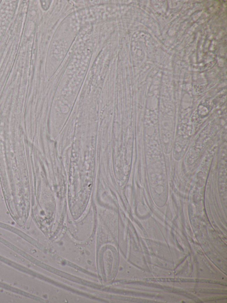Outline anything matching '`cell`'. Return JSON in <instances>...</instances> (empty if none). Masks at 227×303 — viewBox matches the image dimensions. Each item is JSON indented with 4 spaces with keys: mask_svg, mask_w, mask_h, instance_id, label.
<instances>
[{
    "mask_svg": "<svg viewBox=\"0 0 227 303\" xmlns=\"http://www.w3.org/2000/svg\"><path fill=\"white\" fill-rule=\"evenodd\" d=\"M41 3L42 7L43 9L44 10H47L48 8V6H49V2H48V1H41Z\"/></svg>",
    "mask_w": 227,
    "mask_h": 303,
    "instance_id": "1",
    "label": "cell"
},
{
    "mask_svg": "<svg viewBox=\"0 0 227 303\" xmlns=\"http://www.w3.org/2000/svg\"><path fill=\"white\" fill-rule=\"evenodd\" d=\"M1 1H0V4H1Z\"/></svg>",
    "mask_w": 227,
    "mask_h": 303,
    "instance_id": "2",
    "label": "cell"
}]
</instances>
